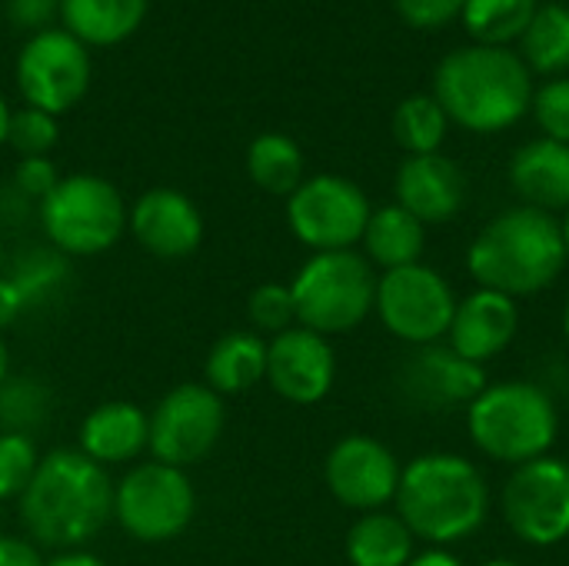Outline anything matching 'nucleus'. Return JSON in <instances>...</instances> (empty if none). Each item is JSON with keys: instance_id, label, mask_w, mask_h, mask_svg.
<instances>
[{"instance_id": "1", "label": "nucleus", "mask_w": 569, "mask_h": 566, "mask_svg": "<svg viewBox=\"0 0 569 566\" xmlns=\"http://www.w3.org/2000/svg\"><path fill=\"white\" fill-rule=\"evenodd\" d=\"M17 510L37 547L83 550L113 520V480L77 447H57L40 457Z\"/></svg>"}, {"instance_id": "2", "label": "nucleus", "mask_w": 569, "mask_h": 566, "mask_svg": "<svg viewBox=\"0 0 569 566\" xmlns=\"http://www.w3.org/2000/svg\"><path fill=\"white\" fill-rule=\"evenodd\" d=\"M433 97L450 123L473 133H497L530 110L533 80L523 57L510 47L470 43L437 63Z\"/></svg>"}, {"instance_id": "3", "label": "nucleus", "mask_w": 569, "mask_h": 566, "mask_svg": "<svg viewBox=\"0 0 569 566\" xmlns=\"http://www.w3.org/2000/svg\"><path fill=\"white\" fill-rule=\"evenodd\" d=\"M567 264L560 220L527 203L493 217L467 250V270L473 280L513 300L557 284Z\"/></svg>"}, {"instance_id": "4", "label": "nucleus", "mask_w": 569, "mask_h": 566, "mask_svg": "<svg viewBox=\"0 0 569 566\" xmlns=\"http://www.w3.org/2000/svg\"><path fill=\"white\" fill-rule=\"evenodd\" d=\"M397 517L417 540L450 547L473 537L490 514V487L483 474L457 454H423L400 470Z\"/></svg>"}, {"instance_id": "5", "label": "nucleus", "mask_w": 569, "mask_h": 566, "mask_svg": "<svg viewBox=\"0 0 569 566\" xmlns=\"http://www.w3.org/2000/svg\"><path fill=\"white\" fill-rule=\"evenodd\" d=\"M467 427L487 457L520 467L550 454L560 417L540 384L503 380L487 384V390L467 407Z\"/></svg>"}, {"instance_id": "6", "label": "nucleus", "mask_w": 569, "mask_h": 566, "mask_svg": "<svg viewBox=\"0 0 569 566\" xmlns=\"http://www.w3.org/2000/svg\"><path fill=\"white\" fill-rule=\"evenodd\" d=\"M297 324L320 334H350L370 314L377 300L373 264L357 250L313 254L290 284Z\"/></svg>"}, {"instance_id": "7", "label": "nucleus", "mask_w": 569, "mask_h": 566, "mask_svg": "<svg viewBox=\"0 0 569 566\" xmlns=\"http://www.w3.org/2000/svg\"><path fill=\"white\" fill-rule=\"evenodd\" d=\"M127 203L120 190L97 173L60 177L40 200V227L50 247L63 257H97L127 230Z\"/></svg>"}, {"instance_id": "8", "label": "nucleus", "mask_w": 569, "mask_h": 566, "mask_svg": "<svg viewBox=\"0 0 569 566\" xmlns=\"http://www.w3.org/2000/svg\"><path fill=\"white\" fill-rule=\"evenodd\" d=\"M193 514L197 494L180 467L150 460L137 464L120 484H113V520L137 544L177 540Z\"/></svg>"}, {"instance_id": "9", "label": "nucleus", "mask_w": 569, "mask_h": 566, "mask_svg": "<svg viewBox=\"0 0 569 566\" xmlns=\"http://www.w3.org/2000/svg\"><path fill=\"white\" fill-rule=\"evenodd\" d=\"M373 310L397 340L410 347H430L450 334L457 297L433 267L410 264L377 277Z\"/></svg>"}, {"instance_id": "10", "label": "nucleus", "mask_w": 569, "mask_h": 566, "mask_svg": "<svg viewBox=\"0 0 569 566\" xmlns=\"http://www.w3.org/2000/svg\"><path fill=\"white\" fill-rule=\"evenodd\" d=\"M373 207L367 193L337 173H320L303 180L287 197V220L293 237L313 254L353 250L363 240Z\"/></svg>"}, {"instance_id": "11", "label": "nucleus", "mask_w": 569, "mask_h": 566, "mask_svg": "<svg viewBox=\"0 0 569 566\" xmlns=\"http://www.w3.org/2000/svg\"><path fill=\"white\" fill-rule=\"evenodd\" d=\"M150 417V454L170 467H193L200 464L220 440L227 410L223 397L213 394L207 384H180L173 387Z\"/></svg>"}, {"instance_id": "12", "label": "nucleus", "mask_w": 569, "mask_h": 566, "mask_svg": "<svg viewBox=\"0 0 569 566\" xmlns=\"http://www.w3.org/2000/svg\"><path fill=\"white\" fill-rule=\"evenodd\" d=\"M503 517L510 530L533 547H557L569 537V464L537 457L520 464L503 487Z\"/></svg>"}, {"instance_id": "13", "label": "nucleus", "mask_w": 569, "mask_h": 566, "mask_svg": "<svg viewBox=\"0 0 569 566\" xmlns=\"http://www.w3.org/2000/svg\"><path fill=\"white\" fill-rule=\"evenodd\" d=\"M17 87L30 107L57 117L90 87V57L67 30H40L17 57Z\"/></svg>"}, {"instance_id": "14", "label": "nucleus", "mask_w": 569, "mask_h": 566, "mask_svg": "<svg viewBox=\"0 0 569 566\" xmlns=\"http://www.w3.org/2000/svg\"><path fill=\"white\" fill-rule=\"evenodd\" d=\"M323 477H327L330 494L343 507L373 514V510H383L397 497L400 464L387 444L353 434V437H343L327 454Z\"/></svg>"}, {"instance_id": "15", "label": "nucleus", "mask_w": 569, "mask_h": 566, "mask_svg": "<svg viewBox=\"0 0 569 566\" xmlns=\"http://www.w3.org/2000/svg\"><path fill=\"white\" fill-rule=\"evenodd\" d=\"M397 384L407 400L420 410H453L470 407L487 390V374L480 364L463 360L443 344L413 347L403 360Z\"/></svg>"}, {"instance_id": "16", "label": "nucleus", "mask_w": 569, "mask_h": 566, "mask_svg": "<svg viewBox=\"0 0 569 566\" xmlns=\"http://www.w3.org/2000/svg\"><path fill=\"white\" fill-rule=\"evenodd\" d=\"M337 377V357L327 337L290 327L267 344V384L290 404H320Z\"/></svg>"}, {"instance_id": "17", "label": "nucleus", "mask_w": 569, "mask_h": 566, "mask_svg": "<svg viewBox=\"0 0 569 566\" xmlns=\"http://www.w3.org/2000/svg\"><path fill=\"white\" fill-rule=\"evenodd\" d=\"M127 227L133 240L160 260H183L203 244V217L197 203L173 187H153L140 193Z\"/></svg>"}, {"instance_id": "18", "label": "nucleus", "mask_w": 569, "mask_h": 566, "mask_svg": "<svg viewBox=\"0 0 569 566\" xmlns=\"http://www.w3.org/2000/svg\"><path fill=\"white\" fill-rule=\"evenodd\" d=\"M520 330V307L513 297L477 287L470 297L457 300L450 324V350L470 364H487L500 357Z\"/></svg>"}, {"instance_id": "19", "label": "nucleus", "mask_w": 569, "mask_h": 566, "mask_svg": "<svg viewBox=\"0 0 569 566\" xmlns=\"http://www.w3.org/2000/svg\"><path fill=\"white\" fill-rule=\"evenodd\" d=\"M397 203L423 227L447 224L467 203V173L443 153L407 157L397 170Z\"/></svg>"}, {"instance_id": "20", "label": "nucleus", "mask_w": 569, "mask_h": 566, "mask_svg": "<svg viewBox=\"0 0 569 566\" xmlns=\"http://www.w3.org/2000/svg\"><path fill=\"white\" fill-rule=\"evenodd\" d=\"M150 447V417L127 404L107 400L93 407L80 424V454H87L100 467L127 464Z\"/></svg>"}, {"instance_id": "21", "label": "nucleus", "mask_w": 569, "mask_h": 566, "mask_svg": "<svg viewBox=\"0 0 569 566\" xmlns=\"http://www.w3.org/2000/svg\"><path fill=\"white\" fill-rule=\"evenodd\" d=\"M510 183L543 214L569 210V143L540 137L523 143L510 160Z\"/></svg>"}, {"instance_id": "22", "label": "nucleus", "mask_w": 569, "mask_h": 566, "mask_svg": "<svg viewBox=\"0 0 569 566\" xmlns=\"http://www.w3.org/2000/svg\"><path fill=\"white\" fill-rule=\"evenodd\" d=\"M207 387L220 397L243 394L267 380V340L257 330L223 334L203 360Z\"/></svg>"}, {"instance_id": "23", "label": "nucleus", "mask_w": 569, "mask_h": 566, "mask_svg": "<svg viewBox=\"0 0 569 566\" xmlns=\"http://www.w3.org/2000/svg\"><path fill=\"white\" fill-rule=\"evenodd\" d=\"M360 244L370 264H377L380 270H397V267L420 264L427 247V227L400 203H387L370 214Z\"/></svg>"}, {"instance_id": "24", "label": "nucleus", "mask_w": 569, "mask_h": 566, "mask_svg": "<svg viewBox=\"0 0 569 566\" xmlns=\"http://www.w3.org/2000/svg\"><path fill=\"white\" fill-rule=\"evenodd\" d=\"M147 13V0H67L63 23L80 43L110 47L127 40Z\"/></svg>"}, {"instance_id": "25", "label": "nucleus", "mask_w": 569, "mask_h": 566, "mask_svg": "<svg viewBox=\"0 0 569 566\" xmlns=\"http://www.w3.org/2000/svg\"><path fill=\"white\" fill-rule=\"evenodd\" d=\"M413 540L397 514H360L347 534V560L353 566H407L413 560Z\"/></svg>"}, {"instance_id": "26", "label": "nucleus", "mask_w": 569, "mask_h": 566, "mask_svg": "<svg viewBox=\"0 0 569 566\" xmlns=\"http://www.w3.org/2000/svg\"><path fill=\"white\" fill-rule=\"evenodd\" d=\"M247 173L260 190L290 197L303 183V153L287 133H260L247 150Z\"/></svg>"}, {"instance_id": "27", "label": "nucleus", "mask_w": 569, "mask_h": 566, "mask_svg": "<svg viewBox=\"0 0 569 566\" xmlns=\"http://www.w3.org/2000/svg\"><path fill=\"white\" fill-rule=\"evenodd\" d=\"M523 63L537 73L560 77L569 70V7L567 3H543L537 7L530 27L520 37Z\"/></svg>"}, {"instance_id": "28", "label": "nucleus", "mask_w": 569, "mask_h": 566, "mask_svg": "<svg viewBox=\"0 0 569 566\" xmlns=\"http://www.w3.org/2000/svg\"><path fill=\"white\" fill-rule=\"evenodd\" d=\"M537 7L540 0H467L460 20L477 43L507 47L523 37Z\"/></svg>"}, {"instance_id": "29", "label": "nucleus", "mask_w": 569, "mask_h": 566, "mask_svg": "<svg viewBox=\"0 0 569 566\" xmlns=\"http://www.w3.org/2000/svg\"><path fill=\"white\" fill-rule=\"evenodd\" d=\"M447 127L450 120L433 93H413L393 113V137L410 157L440 153V143L447 140Z\"/></svg>"}, {"instance_id": "30", "label": "nucleus", "mask_w": 569, "mask_h": 566, "mask_svg": "<svg viewBox=\"0 0 569 566\" xmlns=\"http://www.w3.org/2000/svg\"><path fill=\"white\" fill-rule=\"evenodd\" d=\"M67 274H70V267H67L63 254H57L53 247H33L13 260L7 277L13 280V287L23 297V307L30 310V307L47 304L50 297H57L60 287L67 284Z\"/></svg>"}, {"instance_id": "31", "label": "nucleus", "mask_w": 569, "mask_h": 566, "mask_svg": "<svg viewBox=\"0 0 569 566\" xmlns=\"http://www.w3.org/2000/svg\"><path fill=\"white\" fill-rule=\"evenodd\" d=\"M50 410V394L43 384H37L33 377H7L0 387V424L3 430L13 434H27L30 427H37Z\"/></svg>"}, {"instance_id": "32", "label": "nucleus", "mask_w": 569, "mask_h": 566, "mask_svg": "<svg viewBox=\"0 0 569 566\" xmlns=\"http://www.w3.org/2000/svg\"><path fill=\"white\" fill-rule=\"evenodd\" d=\"M37 464H40V454L30 434L0 430V504L20 500V494L37 474Z\"/></svg>"}, {"instance_id": "33", "label": "nucleus", "mask_w": 569, "mask_h": 566, "mask_svg": "<svg viewBox=\"0 0 569 566\" xmlns=\"http://www.w3.org/2000/svg\"><path fill=\"white\" fill-rule=\"evenodd\" d=\"M247 317L257 327V334H283L297 327V307L290 284H260L247 300Z\"/></svg>"}, {"instance_id": "34", "label": "nucleus", "mask_w": 569, "mask_h": 566, "mask_svg": "<svg viewBox=\"0 0 569 566\" xmlns=\"http://www.w3.org/2000/svg\"><path fill=\"white\" fill-rule=\"evenodd\" d=\"M60 130H57V117L37 110V107H27V110H17L10 113V127H7V143L23 157H47L57 143Z\"/></svg>"}, {"instance_id": "35", "label": "nucleus", "mask_w": 569, "mask_h": 566, "mask_svg": "<svg viewBox=\"0 0 569 566\" xmlns=\"http://www.w3.org/2000/svg\"><path fill=\"white\" fill-rule=\"evenodd\" d=\"M530 107L543 137L569 143V77H553L540 90H533Z\"/></svg>"}, {"instance_id": "36", "label": "nucleus", "mask_w": 569, "mask_h": 566, "mask_svg": "<svg viewBox=\"0 0 569 566\" xmlns=\"http://www.w3.org/2000/svg\"><path fill=\"white\" fill-rule=\"evenodd\" d=\"M393 3L410 27L437 30V27H447L450 20H457L463 13L467 0H393Z\"/></svg>"}, {"instance_id": "37", "label": "nucleus", "mask_w": 569, "mask_h": 566, "mask_svg": "<svg viewBox=\"0 0 569 566\" xmlns=\"http://www.w3.org/2000/svg\"><path fill=\"white\" fill-rule=\"evenodd\" d=\"M57 183H60L57 167L47 157H23L17 163V170H13V187L23 197H33V200H43Z\"/></svg>"}, {"instance_id": "38", "label": "nucleus", "mask_w": 569, "mask_h": 566, "mask_svg": "<svg viewBox=\"0 0 569 566\" xmlns=\"http://www.w3.org/2000/svg\"><path fill=\"white\" fill-rule=\"evenodd\" d=\"M67 0H7L17 27H43L53 13H63Z\"/></svg>"}, {"instance_id": "39", "label": "nucleus", "mask_w": 569, "mask_h": 566, "mask_svg": "<svg viewBox=\"0 0 569 566\" xmlns=\"http://www.w3.org/2000/svg\"><path fill=\"white\" fill-rule=\"evenodd\" d=\"M0 566H47L40 557V547L33 540L0 534Z\"/></svg>"}, {"instance_id": "40", "label": "nucleus", "mask_w": 569, "mask_h": 566, "mask_svg": "<svg viewBox=\"0 0 569 566\" xmlns=\"http://www.w3.org/2000/svg\"><path fill=\"white\" fill-rule=\"evenodd\" d=\"M23 310H27V307H23L20 290L13 287V280H10V277H3V274H0V330H7V327H10Z\"/></svg>"}, {"instance_id": "41", "label": "nucleus", "mask_w": 569, "mask_h": 566, "mask_svg": "<svg viewBox=\"0 0 569 566\" xmlns=\"http://www.w3.org/2000/svg\"><path fill=\"white\" fill-rule=\"evenodd\" d=\"M407 566H463L457 554H450L447 547H430L423 554H413V560Z\"/></svg>"}, {"instance_id": "42", "label": "nucleus", "mask_w": 569, "mask_h": 566, "mask_svg": "<svg viewBox=\"0 0 569 566\" xmlns=\"http://www.w3.org/2000/svg\"><path fill=\"white\" fill-rule=\"evenodd\" d=\"M47 566H107L100 557L87 554V550H67V554H57L53 560H47Z\"/></svg>"}, {"instance_id": "43", "label": "nucleus", "mask_w": 569, "mask_h": 566, "mask_svg": "<svg viewBox=\"0 0 569 566\" xmlns=\"http://www.w3.org/2000/svg\"><path fill=\"white\" fill-rule=\"evenodd\" d=\"M7 377H10V354H7V344H3V337H0V387H3Z\"/></svg>"}, {"instance_id": "44", "label": "nucleus", "mask_w": 569, "mask_h": 566, "mask_svg": "<svg viewBox=\"0 0 569 566\" xmlns=\"http://www.w3.org/2000/svg\"><path fill=\"white\" fill-rule=\"evenodd\" d=\"M7 127H10V110L0 97V143H7Z\"/></svg>"}, {"instance_id": "45", "label": "nucleus", "mask_w": 569, "mask_h": 566, "mask_svg": "<svg viewBox=\"0 0 569 566\" xmlns=\"http://www.w3.org/2000/svg\"><path fill=\"white\" fill-rule=\"evenodd\" d=\"M560 230H563V247H567V260H569V210L563 214V220H560Z\"/></svg>"}, {"instance_id": "46", "label": "nucleus", "mask_w": 569, "mask_h": 566, "mask_svg": "<svg viewBox=\"0 0 569 566\" xmlns=\"http://www.w3.org/2000/svg\"><path fill=\"white\" fill-rule=\"evenodd\" d=\"M563 334H567V340H569V300H567V310H563Z\"/></svg>"}, {"instance_id": "47", "label": "nucleus", "mask_w": 569, "mask_h": 566, "mask_svg": "<svg viewBox=\"0 0 569 566\" xmlns=\"http://www.w3.org/2000/svg\"><path fill=\"white\" fill-rule=\"evenodd\" d=\"M483 566H520V564H513V560H490V564H483Z\"/></svg>"}, {"instance_id": "48", "label": "nucleus", "mask_w": 569, "mask_h": 566, "mask_svg": "<svg viewBox=\"0 0 569 566\" xmlns=\"http://www.w3.org/2000/svg\"><path fill=\"white\" fill-rule=\"evenodd\" d=\"M0 270H3V237H0Z\"/></svg>"}]
</instances>
